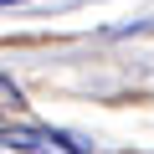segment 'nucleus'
Returning a JSON list of instances; mask_svg holds the SVG:
<instances>
[{
	"instance_id": "nucleus-1",
	"label": "nucleus",
	"mask_w": 154,
	"mask_h": 154,
	"mask_svg": "<svg viewBox=\"0 0 154 154\" xmlns=\"http://www.w3.org/2000/svg\"><path fill=\"white\" fill-rule=\"evenodd\" d=\"M5 149H26V154H88V144H77L72 134H51V128H0Z\"/></svg>"
},
{
	"instance_id": "nucleus-2",
	"label": "nucleus",
	"mask_w": 154,
	"mask_h": 154,
	"mask_svg": "<svg viewBox=\"0 0 154 154\" xmlns=\"http://www.w3.org/2000/svg\"><path fill=\"white\" fill-rule=\"evenodd\" d=\"M0 103H21V93H16L11 77H0Z\"/></svg>"
},
{
	"instance_id": "nucleus-3",
	"label": "nucleus",
	"mask_w": 154,
	"mask_h": 154,
	"mask_svg": "<svg viewBox=\"0 0 154 154\" xmlns=\"http://www.w3.org/2000/svg\"><path fill=\"white\" fill-rule=\"evenodd\" d=\"M0 5H21V0H0Z\"/></svg>"
}]
</instances>
